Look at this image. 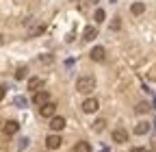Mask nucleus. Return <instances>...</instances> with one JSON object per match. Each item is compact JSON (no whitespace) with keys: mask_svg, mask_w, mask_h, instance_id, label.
<instances>
[{"mask_svg":"<svg viewBox=\"0 0 156 152\" xmlns=\"http://www.w3.org/2000/svg\"><path fill=\"white\" fill-rule=\"evenodd\" d=\"M93 89H95V78H93V76H80V78L76 81V91L91 93Z\"/></svg>","mask_w":156,"mask_h":152,"instance_id":"obj_1","label":"nucleus"},{"mask_svg":"<svg viewBox=\"0 0 156 152\" xmlns=\"http://www.w3.org/2000/svg\"><path fill=\"white\" fill-rule=\"evenodd\" d=\"M61 143H63V139H61V135H56V132H52V135L46 137V148L48 150H58Z\"/></svg>","mask_w":156,"mask_h":152,"instance_id":"obj_2","label":"nucleus"},{"mask_svg":"<svg viewBox=\"0 0 156 152\" xmlns=\"http://www.w3.org/2000/svg\"><path fill=\"white\" fill-rule=\"evenodd\" d=\"M39 113H41V118H54L56 115V104L54 102H46L44 107H39Z\"/></svg>","mask_w":156,"mask_h":152,"instance_id":"obj_3","label":"nucleus"},{"mask_svg":"<svg viewBox=\"0 0 156 152\" xmlns=\"http://www.w3.org/2000/svg\"><path fill=\"white\" fill-rule=\"evenodd\" d=\"M33 102H35L37 107H44L46 102H50V93H48V91H35Z\"/></svg>","mask_w":156,"mask_h":152,"instance_id":"obj_4","label":"nucleus"},{"mask_svg":"<svg viewBox=\"0 0 156 152\" xmlns=\"http://www.w3.org/2000/svg\"><path fill=\"white\" fill-rule=\"evenodd\" d=\"M98 109H100V102H98L95 98H87V100L83 102V111H85V113H95Z\"/></svg>","mask_w":156,"mask_h":152,"instance_id":"obj_5","label":"nucleus"},{"mask_svg":"<svg viewBox=\"0 0 156 152\" xmlns=\"http://www.w3.org/2000/svg\"><path fill=\"white\" fill-rule=\"evenodd\" d=\"M89 56H91V61H98V63H100V61H104V56H106V50H104L102 46H95V48L89 52Z\"/></svg>","mask_w":156,"mask_h":152,"instance_id":"obj_6","label":"nucleus"},{"mask_svg":"<svg viewBox=\"0 0 156 152\" xmlns=\"http://www.w3.org/2000/svg\"><path fill=\"white\" fill-rule=\"evenodd\" d=\"M113 141H115V143H126V141H128V132H126L124 128H115V130H113Z\"/></svg>","mask_w":156,"mask_h":152,"instance_id":"obj_7","label":"nucleus"},{"mask_svg":"<svg viewBox=\"0 0 156 152\" xmlns=\"http://www.w3.org/2000/svg\"><path fill=\"white\" fill-rule=\"evenodd\" d=\"M50 128H52V130H63V128H65V118H61V115L50 118Z\"/></svg>","mask_w":156,"mask_h":152,"instance_id":"obj_8","label":"nucleus"},{"mask_svg":"<svg viewBox=\"0 0 156 152\" xmlns=\"http://www.w3.org/2000/svg\"><path fill=\"white\" fill-rule=\"evenodd\" d=\"M2 130H5V135H15V132L20 130V124L13 122V120H9V122L2 124Z\"/></svg>","mask_w":156,"mask_h":152,"instance_id":"obj_9","label":"nucleus"},{"mask_svg":"<svg viewBox=\"0 0 156 152\" xmlns=\"http://www.w3.org/2000/svg\"><path fill=\"white\" fill-rule=\"evenodd\" d=\"M44 31H46V24H44V22H39V24H35V26L28 28V37H39Z\"/></svg>","mask_w":156,"mask_h":152,"instance_id":"obj_10","label":"nucleus"},{"mask_svg":"<svg viewBox=\"0 0 156 152\" xmlns=\"http://www.w3.org/2000/svg\"><path fill=\"white\" fill-rule=\"evenodd\" d=\"M150 128H152V124H150V122H139V124L134 126V132H136V135H147Z\"/></svg>","mask_w":156,"mask_h":152,"instance_id":"obj_11","label":"nucleus"},{"mask_svg":"<svg viewBox=\"0 0 156 152\" xmlns=\"http://www.w3.org/2000/svg\"><path fill=\"white\" fill-rule=\"evenodd\" d=\"M98 37V28H93V26H87L85 28V33H83V39H87V42H93Z\"/></svg>","mask_w":156,"mask_h":152,"instance_id":"obj_12","label":"nucleus"},{"mask_svg":"<svg viewBox=\"0 0 156 152\" xmlns=\"http://www.w3.org/2000/svg\"><path fill=\"white\" fill-rule=\"evenodd\" d=\"M74 152H91V143L89 141H78L74 146Z\"/></svg>","mask_w":156,"mask_h":152,"instance_id":"obj_13","label":"nucleus"},{"mask_svg":"<svg viewBox=\"0 0 156 152\" xmlns=\"http://www.w3.org/2000/svg\"><path fill=\"white\" fill-rule=\"evenodd\" d=\"M44 83H41V78L39 76H33V78L28 81V89H33V91H39V87H41Z\"/></svg>","mask_w":156,"mask_h":152,"instance_id":"obj_14","label":"nucleus"},{"mask_svg":"<svg viewBox=\"0 0 156 152\" xmlns=\"http://www.w3.org/2000/svg\"><path fill=\"white\" fill-rule=\"evenodd\" d=\"M130 11H132V15H141V13L145 11V2H134V5L130 7Z\"/></svg>","mask_w":156,"mask_h":152,"instance_id":"obj_15","label":"nucleus"},{"mask_svg":"<svg viewBox=\"0 0 156 152\" xmlns=\"http://www.w3.org/2000/svg\"><path fill=\"white\" fill-rule=\"evenodd\" d=\"M41 65H50V63H54V56L52 54H39V59H37Z\"/></svg>","mask_w":156,"mask_h":152,"instance_id":"obj_16","label":"nucleus"},{"mask_svg":"<svg viewBox=\"0 0 156 152\" xmlns=\"http://www.w3.org/2000/svg\"><path fill=\"white\" fill-rule=\"evenodd\" d=\"M104 128H106V120L100 118V120H95V122H93V130H95V132H102Z\"/></svg>","mask_w":156,"mask_h":152,"instance_id":"obj_17","label":"nucleus"},{"mask_svg":"<svg viewBox=\"0 0 156 152\" xmlns=\"http://www.w3.org/2000/svg\"><path fill=\"white\" fill-rule=\"evenodd\" d=\"M26 74H28V67H17L15 70V81H22Z\"/></svg>","mask_w":156,"mask_h":152,"instance_id":"obj_18","label":"nucleus"},{"mask_svg":"<svg viewBox=\"0 0 156 152\" xmlns=\"http://www.w3.org/2000/svg\"><path fill=\"white\" fill-rule=\"evenodd\" d=\"M104 20H106V13H104V9H98V11H95V22H98V24H102Z\"/></svg>","mask_w":156,"mask_h":152,"instance_id":"obj_19","label":"nucleus"},{"mask_svg":"<svg viewBox=\"0 0 156 152\" xmlns=\"http://www.w3.org/2000/svg\"><path fill=\"white\" fill-rule=\"evenodd\" d=\"M134 111H136V113H147V111H150V104H147V102H139Z\"/></svg>","mask_w":156,"mask_h":152,"instance_id":"obj_20","label":"nucleus"},{"mask_svg":"<svg viewBox=\"0 0 156 152\" xmlns=\"http://www.w3.org/2000/svg\"><path fill=\"white\" fill-rule=\"evenodd\" d=\"M111 26H113V31H119V28H122V17H115Z\"/></svg>","mask_w":156,"mask_h":152,"instance_id":"obj_21","label":"nucleus"},{"mask_svg":"<svg viewBox=\"0 0 156 152\" xmlns=\"http://www.w3.org/2000/svg\"><path fill=\"white\" fill-rule=\"evenodd\" d=\"M15 104H17V107H24V104H26V100H24L22 96H17V98H15Z\"/></svg>","mask_w":156,"mask_h":152,"instance_id":"obj_22","label":"nucleus"},{"mask_svg":"<svg viewBox=\"0 0 156 152\" xmlns=\"http://www.w3.org/2000/svg\"><path fill=\"white\" fill-rule=\"evenodd\" d=\"M5 96H7V87L0 85V100H5Z\"/></svg>","mask_w":156,"mask_h":152,"instance_id":"obj_23","label":"nucleus"},{"mask_svg":"<svg viewBox=\"0 0 156 152\" xmlns=\"http://www.w3.org/2000/svg\"><path fill=\"white\" fill-rule=\"evenodd\" d=\"M130 152H145V150H143V148H132Z\"/></svg>","mask_w":156,"mask_h":152,"instance_id":"obj_24","label":"nucleus"},{"mask_svg":"<svg viewBox=\"0 0 156 152\" xmlns=\"http://www.w3.org/2000/svg\"><path fill=\"white\" fill-rule=\"evenodd\" d=\"M152 146L156 148V135H152Z\"/></svg>","mask_w":156,"mask_h":152,"instance_id":"obj_25","label":"nucleus"},{"mask_svg":"<svg viewBox=\"0 0 156 152\" xmlns=\"http://www.w3.org/2000/svg\"><path fill=\"white\" fill-rule=\"evenodd\" d=\"M145 152H152V150H145Z\"/></svg>","mask_w":156,"mask_h":152,"instance_id":"obj_26","label":"nucleus"},{"mask_svg":"<svg viewBox=\"0 0 156 152\" xmlns=\"http://www.w3.org/2000/svg\"><path fill=\"white\" fill-rule=\"evenodd\" d=\"M76 2H78V0H76Z\"/></svg>","mask_w":156,"mask_h":152,"instance_id":"obj_27","label":"nucleus"}]
</instances>
